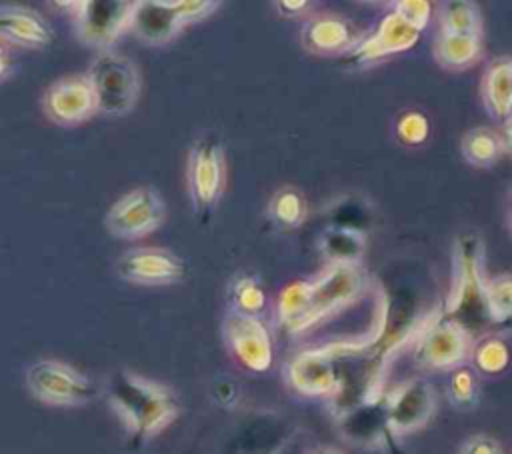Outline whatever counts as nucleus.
<instances>
[{"label":"nucleus","instance_id":"c85d7f7f","mask_svg":"<svg viewBox=\"0 0 512 454\" xmlns=\"http://www.w3.org/2000/svg\"><path fill=\"white\" fill-rule=\"evenodd\" d=\"M486 308L492 322L512 320V274H502L486 282Z\"/></svg>","mask_w":512,"mask_h":454},{"label":"nucleus","instance_id":"bb28decb","mask_svg":"<svg viewBox=\"0 0 512 454\" xmlns=\"http://www.w3.org/2000/svg\"><path fill=\"white\" fill-rule=\"evenodd\" d=\"M328 220L330 228H346L364 234V230L370 226V212L362 200L346 196L330 204Z\"/></svg>","mask_w":512,"mask_h":454},{"label":"nucleus","instance_id":"2eb2a0df","mask_svg":"<svg viewBox=\"0 0 512 454\" xmlns=\"http://www.w3.org/2000/svg\"><path fill=\"white\" fill-rule=\"evenodd\" d=\"M184 26V0H142L134 4L130 30L148 46H162L174 40Z\"/></svg>","mask_w":512,"mask_h":454},{"label":"nucleus","instance_id":"c756f323","mask_svg":"<svg viewBox=\"0 0 512 454\" xmlns=\"http://www.w3.org/2000/svg\"><path fill=\"white\" fill-rule=\"evenodd\" d=\"M396 136L406 146H420L430 136V120L420 110H408L396 122Z\"/></svg>","mask_w":512,"mask_h":454},{"label":"nucleus","instance_id":"4468645a","mask_svg":"<svg viewBox=\"0 0 512 454\" xmlns=\"http://www.w3.org/2000/svg\"><path fill=\"white\" fill-rule=\"evenodd\" d=\"M418 38L420 32L392 10L380 20L378 28L372 34L358 40L356 46L344 54V64L348 68L370 66L382 58L410 50L418 42Z\"/></svg>","mask_w":512,"mask_h":454},{"label":"nucleus","instance_id":"9b49d317","mask_svg":"<svg viewBox=\"0 0 512 454\" xmlns=\"http://www.w3.org/2000/svg\"><path fill=\"white\" fill-rule=\"evenodd\" d=\"M470 352V334L458 322L442 314L418 332L414 358L420 366L444 370L462 364Z\"/></svg>","mask_w":512,"mask_h":454},{"label":"nucleus","instance_id":"ea45409f","mask_svg":"<svg viewBox=\"0 0 512 454\" xmlns=\"http://www.w3.org/2000/svg\"><path fill=\"white\" fill-rule=\"evenodd\" d=\"M508 222H510V232H512V192H510V208H508Z\"/></svg>","mask_w":512,"mask_h":454},{"label":"nucleus","instance_id":"cd10ccee","mask_svg":"<svg viewBox=\"0 0 512 454\" xmlns=\"http://www.w3.org/2000/svg\"><path fill=\"white\" fill-rule=\"evenodd\" d=\"M472 360H474V366L478 372L498 374L508 366L510 350L504 340H500L496 336H486L474 346Z\"/></svg>","mask_w":512,"mask_h":454},{"label":"nucleus","instance_id":"412c9836","mask_svg":"<svg viewBox=\"0 0 512 454\" xmlns=\"http://www.w3.org/2000/svg\"><path fill=\"white\" fill-rule=\"evenodd\" d=\"M436 62L446 70H464L482 54V36L438 32L432 46Z\"/></svg>","mask_w":512,"mask_h":454},{"label":"nucleus","instance_id":"f257e3e1","mask_svg":"<svg viewBox=\"0 0 512 454\" xmlns=\"http://www.w3.org/2000/svg\"><path fill=\"white\" fill-rule=\"evenodd\" d=\"M106 398L126 434L136 442L158 436L180 414L172 388L130 370H118L108 380Z\"/></svg>","mask_w":512,"mask_h":454},{"label":"nucleus","instance_id":"473e14b6","mask_svg":"<svg viewBox=\"0 0 512 454\" xmlns=\"http://www.w3.org/2000/svg\"><path fill=\"white\" fill-rule=\"evenodd\" d=\"M462 454H502V450L494 438L478 434V436H470L464 442Z\"/></svg>","mask_w":512,"mask_h":454},{"label":"nucleus","instance_id":"f8f14e48","mask_svg":"<svg viewBox=\"0 0 512 454\" xmlns=\"http://www.w3.org/2000/svg\"><path fill=\"white\" fill-rule=\"evenodd\" d=\"M116 272L124 282L136 286H170L184 280L186 264L168 248L138 246L120 254Z\"/></svg>","mask_w":512,"mask_h":454},{"label":"nucleus","instance_id":"1a4fd4ad","mask_svg":"<svg viewBox=\"0 0 512 454\" xmlns=\"http://www.w3.org/2000/svg\"><path fill=\"white\" fill-rule=\"evenodd\" d=\"M136 2L126 0H88L76 2L72 12L76 36L82 44L98 52L110 50L112 42L130 28Z\"/></svg>","mask_w":512,"mask_h":454},{"label":"nucleus","instance_id":"e433bc0d","mask_svg":"<svg viewBox=\"0 0 512 454\" xmlns=\"http://www.w3.org/2000/svg\"><path fill=\"white\" fill-rule=\"evenodd\" d=\"M12 72H14L12 60H10L8 56H2V58H0V82L8 80V78L12 76Z\"/></svg>","mask_w":512,"mask_h":454},{"label":"nucleus","instance_id":"7c9ffc66","mask_svg":"<svg viewBox=\"0 0 512 454\" xmlns=\"http://www.w3.org/2000/svg\"><path fill=\"white\" fill-rule=\"evenodd\" d=\"M448 396L452 404L458 408L474 406L478 398V390H476V378L468 368H458L452 372L448 382Z\"/></svg>","mask_w":512,"mask_h":454},{"label":"nucleus","instance_id":"39448f33","mask_svg":"<svg viewBox=\"0 0 512 454\" xmlns=\"http://www.w3.org/2000/svg\"><path fill=\"white\" fill-rule=\"evenodd\" d=\"M24 384L38 402L58 408L86 406L98 396L92 378L56 358L34 360L24 372Z\"/></svg>","mask_w":512,"mask_h":454},{"label":"nucleus","instance_id":"2f4dec72","mask_svg":"<svg viewBox=\"0 0 512 454\" xmlns=\"http://www.w3.org/2000/svg\"><path fill=\"white\" fill-rule=\"evenodd\" d=\"M394 12L400 14L412 28L422 32L432 18V4L426 0H402L394 4Z\"/></svg>","mask_w":512,"mask_h":454},{"label":"nucleus","instance_id":"9d476101","mask_svg":"<svg viewBox=\"0 0 512 454\" xmlns=\"http://www.w3.org/2000/svg\"><path fill=\"white\" fill-rule=\"evenodd\" d=\"M40 106L50 122L66 128L80 126L98 112L92 84L88 76L80 72L54 80L44 90Z\"/></svg>","mask_w":512,"mask_h":454},{"label":"nucleus","instance_id":"6e6552de","mask_svg":"<svg viewBox=\"0 0 512 454\" xmlns=\"http://www.w3.org/2000/svg\"><path fill=\"white\" fill-rule=\"evenodd\" d=\"M222 336L230 356L250 372H266L274 362V344L260 316L228 310L222 322Z\"/></svg>","mask_w":512,"mask_h":454},{"label":"nucleus","instance_id":"c9c22d12","mask_svg":"<svg viewBox=\"0 0 512 454\" xmlns=\"http://www.w3.org/2000/svg\"><path fill=\"white\" fill-rule=\"evenodd\" d=\"M274 454H308V452H302V446L294 440V436H290Z\"/></svg>","mask_w":512,"mask_h":454},{"label":"nucleus","instance_id":"7ed1b4c3","mask_svg":"<svg viewBox=\"0 0 512 454\" xmlns=\"http://www.w3.org/2000/svg\"><path fill=\"white\" fill-rule=\"evenodd\" d=\"M364 288V276L358 266L328 264L312 280H306V302L300 316L288 332L300 334L348 306Z\"/></svg>","mask_w":512,"mask_h":454},{"label":"nucleus","instance_id":"aec40b11","mask_svg":"<svg viewBox=\"0 0 512 454\" xmlns=\"http://www.w3.org/2000/svg\"><path fill=\"white\" fill-rule=\"evenodd\" d=\"M340 432L344 438L356 444H374L378 442L386 430H390L386 420V410L378 402L358 404L342 414H338Z\"/></svg>","mask_w":512,"mask_h":454},{"label":"nucleus","instance_id":"b1692460","mask_svg":"<svg viewBox=\"0 0 512 454\" xmlns=\"http://www.w3.org/2000/svg\"><path fill=\"white\" fill-rule=\"evenodd\" d=\"M268 216L280 228H298L308 216V202L296 186H280L268 202Z\"/></svg>","mask_w":512,"mask_h":454},{"label":"nucleus","instance_id":"6ab92c4d","mask_svg":"<svg viewBox=\"0 0 512 454\" xmlns=\"http://www.w3.org/2000/svg\"><path fill=\"white\" fill-rule=\"evenodd\" d=\"M482 102L488 114L506 122L512 118V58L500 56L488 64L480 82Z\"/></svg>","mask_w":512,"mask_h":454},{"label":"nucleus","instance_id":"a211bd4d","mask_svg":"<svg viewBox=\"0 0 512 454\" xmlns=\"http://www.w3.org/2000/svg\"><path fill=\"white\" fill-rule=\"evenodd\" d=\"M0 38L22 48H46L54 32L40 12L24 6H0Z\"/></svg>","mask_w":512,"mask_h":454},{"label":"nucleus","instance_id":"f704fd0d","mask_svg":"<svg viewBox=\"0 0 512 454\" xmlns=\"http://www.w3.org/2000/svg\"><path fill=\"white\" fill-rule=\"evenodd\" d=\"M500 138H502V146H504V152L512 154V118L504 122V126H502V132H500Z\"/></svg>","mask_w":512,"mask_h":454},{"label":"nucleus","instance_id":"f3484780","mask_svg":"<svg viewBox=\"0 0 512 454\" xmlns=\"http://www.w3.org/2000/svg\"><path fill=\"white\" fill-rule=\"evenodd\" d=\"M302 46L316 56H336L350 52L356 42L360 40L356 36L354 24L338 14L322 12L312 18H308L300 32Z\"/></svg>","mask_w":512,"mask_h":454},{"label":"nucleus","instance_id":"0eeeda50","mask_svg":"<svg viewBox=\"0 0 512 454\" xmlns=\"http://www.w3.org/2000/svg\"><path fill=\"white\" fill-rule=\"evenodd\" d=\"M166 220V204L152 186H136L120 196L104 216L106 230L118 240H138L158 230Z\"/></svg>","mask_w":512,"mask_h":454},{"label":"nucleus","instance_id":"a878e982","mask_svg":"<svg viewBox=\"0 0 512 454\" xmlns=\"http://www.w3.org/2000/svg\"><path fill=\"white\" fill-rule=\"evenodd\" d=\"M266 306V294L258 278L252 274H240L230 284V310L260 316Z\"/></svg>","mask_w":512,"mask_h":454},{"label":"nucleus","instance_id":"4be33fe9","mask_svg":"<svg viewBox=\"0 0 512 454\" xmlns=\"http://www.w3.org/2000/svg\"><path fill=\"white\" fill-rule=\"evenodd\" d=\"M320 252L328 264L358 266L366 252V236L356 230L328 228L320 236Z\"/></svg>","mask_w":512,"mask_h":454},{"label":"nucleus","instance_id":"58836bf2","mask_svg":"<svg viewBox=\"0 0 512 454\" xmlns=\"http://www.w3.org/2000/svg\"><path fill=\"white\" fill-rule=\"evenodd\" d=\"M2 56H8V44L0 38V58H2Z\"/></svg>","mask_w":512,"mask_h":454},{"label":"nucleus","instance_id":"f03ea898","mask_svg":"<svg viewBox=\"0 0 512 454\" xmlns=\"http://www.w3.org/2000/svg\"><path fill=\"white\" fill-rule=\"evenodd\" d=\"M486 282L482 238L478 234H462L454 246L452 286L444 314L458 322L468 334L490 320L486 308Z\"/></svg>","mask_w":512,"mask_h":454},{"label":"nucleus","instance_id":"72a5a7b5","mask_svg":"<svg viewBox=\"0 0 512 454\" xmlns=\"http://www.w3.org/2000/svg\"><path fill=\"white\" fill-rule=\"evenodd\" d=\"M274 6L278 8L280 16H284V18H298V16L308 12L310 2H306V0H280V2H274Z\"/></svg>","mask_w":512,"mask_h":454},{"label":"nucleus","instance_id":"ddd939ff","mask_svg":"<svg viewBox=\"0 0 512 454\" xmlns=\"http://www.w3.org/2000/svg\"><path fill=\"white\" fill-rule=\"evenodd\" d=\"M286 380L302 396L334 398L340 386V374L332 344L298 352L288 362Z\"/></svg>","mask_w":512,"mask_h":454},{"label":"nucleus","instance_id":"393cba45","mask_svg":"<svg viewBox=\"0 0 512 454\" xmlns=\"http://www.w3.org/2000/svg\"><path fill=\"white\" fill-rule=\"evenodd\" d=\"M438 32L446 34H476L482 36V16L474 2L452 0L438 10Z\"/></svg>","mask_w":512,"mask_h":454},{"label":"nucleus","instance_id":"5701e85b","mask_svg":"<svg viewBox=\"0 0 512 454\" xmlns=\"http://www.w3.org/2000/svg\"><path fill=\"white\" fill-rule=\"evenodd\" d=\"M460 148H462L464 160L470 162L472 166H478V168H490L504 154L500 134L494 132L492 128H486V126H478V128L468 130L462 136V146Z\"/></svg>","mask_w":512,"mask_h":454},{"label":"nucleus","instance_id":"423d86ee","mask_svg":"<svg viewBox=\"0 0 512 454\" xmlns=\"http://www.w3.org/2000/svg\"><path fill=\"white\" fill-rule=\"evenodd\" d=\"M186 184L194 212L210 214L226 188V150L218 134H202L190 146Z\"/></svg>","mask_w":512,"mask_h":454},{"label":"nucleus","instance_id":"4c0bfd02","mask_svg":"<svg viewBox=\"0 0 512 454\" xmlns=\"http://www.w3.org/2000/svg\"><path fill=\"white\" fill-rule=\"evenodd\" d=\"M308 454H342L340 450L332 448V446H316L314 450H310Z\"/></svg>","mask_w":512,"mask_h":454},{"label":"nucleus","instance_id":"20e7f679","mask_svg":"<svg viewBox=\"0 0 512 454\" xmlns=\"http://www.w3.org/2000/svg\"><path fill=\"white\" fill-rule=\"evenodd\" d=\"M86 76L100 114L118 118L132 112L140 96V72L126 54L112 48L98 52Z\"/></svg>","mask_w":512,"mask_h":454},{"label":"nucleus","instance_id":"dca6fc26","mask_svg":"<svg viewBox=\"0 0 512 454\" xmlns=\"http://www.w3.org/2000/svg\"><path fill=\"white\" fill-rule=\"evenodd\" d=\"M386 420L392 432L406 434L428 422L434 412V390L426 380L414 378L398 386L384 400Z\"/></svg>","mask_w":512,"mask_h":454}]
</instances>
